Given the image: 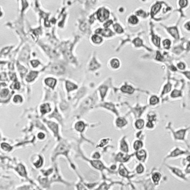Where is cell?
<instances>
[{"mask_svg": "<svg viewBox=\"0 0 190 190\" xmlns=\"http://www.w3.org/2000/svg\"><path fill=\"white\" fill-rule=\"evenodd\" d=\"M66 87H67V89L68 91H72V90L76 89L77 88V86L76 85H74V83L71 82H66Z\"/></svg>", "mask_w": 190, "mask_h": 190, "instance_id": "obj_15", "label": "cell"}, {"mask_svg": "<svg viewBox=\"0 0 190 190\" xmlns=\"http://www.w3.org/2000/svg\"><path fill=\"white\" fill-rule=\"evenodd\" d=\"M45 84L47 86H48L50 88H52V89H54V87L55 86V85H56V80L54 78L46 79L45 80Z\"/></svg>", "mask_w": 190, "mask_h": 190, "instance_id": "obj_3", "label": "cell"}, {"mask_svg": "<svg viewBox=\"0 0 190 190\" xmlns=\"http://www.w3.org/2000/svg\"><path fill=\"white\" fill-rule=\"evenodd\" d=\"M137 15L140 16H143V17H145L146 16V13L144 11H138L137 12Z\"/></svg>", "mask_w": 190, "mask_h": 190, "instance_id": "obj_39", "label": "cell"}, {"mask_svg": "<svg viewBox=\"0 0 190 190\" xmlns=\"http://www.w3.org/2000/svg\"><path fill=\"white\" fill-rule=\"evenodd\" d=\"M160 175L159 173H155L152 176V179H153L154 182L156 183H158V181L160 180Z\"/></svg>", "mask_w": 190, "mask_h": 190, "instance_id": "obj_27", "label": "cell"}, {"mask_svg": "<svg viewBox=\"0 0 190 190\" xmlns=\"http://www.w3.org/2000/svg\"><path fill=\"white\" fill-rule=\"evenodd\" d=\"M116 123H117V126H119V127H123V126H124V125L127 123V122H126V120H125L124 118H118V119L117 120Z\"/></svg>", "mask_w": 190, "mask_h": 190, "instance_id": "obj_16", "label": "cell"}, {"mask_svg": "<svg viewBox=\"0 0 190 190\" xmlns=\"http://www.w3.org/2000/svg\"><path fill=\"white\" fill-rule=\"evenodd\" d=\"M181 153H183V152L182 151H180V149H176L172 153V156H176V155H180V154H181Z\"/></svg>", "mask_w": 190, "mask_h": 190, "instance_id": "obj_36", "label": "cell"}, {"mask_svg": "<svg viewBox=\"0 0 190 190\" xmlns=\"http://www.w3.org/2000/svg\"><path fill=\"white\" fill-rule=\"evenodd\" d=\"M143 1H145V0H143Z\"/></svg>", "mask_w": 190, "mask_h": 190, "instance_id": "obj_56", "label": "cell"}, {"mask_svg": "<svg viewBox=\"0 0 190 190\" xmlns=\"http://www.w3.org/2000/svg\"><path fill=\"white\" fill-rule=\"evenodd\" d=\"M181 93L180 91H178V90H174L172 93V97H178V96H180Z\"/></svg>", "mask_w": 190, "mask_h": 190, "instance_id": "obj_31", "label": "cell"}, {"mask_svg": "<svg viewBox=\"0 0 190 190\" xmlns=\"http://www.w3.org/2000/svg\"><path fill=\"white\" fill-rule=\"evenodd\" d=\"M97 66H99L97 63V62L94 59L92 62H91V67L92 69H95V68H97L98 67Z\"/></svg>", "mask_w": 190, "mask_h": 190, "instance_id": "obj_37", "label": "cell"}, {"mask_svg": "<svg viewBox=\"0 0 190 190\" xmlns=\"http://www.w3.org/2000/svg\"><path fill=\"white\" fill-rule=\"evenodd\" d=\"M110 64L113 68H118L120 67V62L117 59H112L110 62Z\"/></svg>", "mask_w": 190, "mask_h": 190, "instance_id": "obj_10", "label": "cell"}, {"mask_svg": "<svg viewBox=\"0 0 190 190\" xmlns=\"http://www.w3.org/2000/svg\"><path fill=\"white\" fill-rule=\"evenodd\" d=\"M168 31H169V33L172 34L175 38L178 39L179 37L178 31V30H177L176 28H169L168 29Z\"/></svg>", "mask_w": 190, "mask_h": 190, "instance_id": "obj_5", "label": "cell"}, {"mask_svg": "<svg viewBox=\"0 0 190 190\" xmlns=\"http://www.w3.org/2000/svg\"><path fill=\"white\" fill-rule=\"evenodd\" d=\"M185 134V131L184 130H180L178 132L175 133V137L178 139H183Z\"/></svg>", "mask_w": 190, "mask_h": 190, "instance_id": "obj_21", "label": "cell"}, {"mask_svg": "<svg viewBox=\"0 0 190 190\" xmlns=\"http://www.w3.org/2000/svg\"><path fill=\"white\" fill-rule=\"evenodd\" d=\"M185 75L186 76V77H188L189 79H190V71H187V72H185L184 73Z\"/></svg>", "mask_w": 190, "mask_h": 190, "instance_id": "obj_52", "label": "cell"}, {"mask_svg": "<svg viewBox=\"0 0 190 190\" xmlns=\"http://www.w3.org/2000/svg\"><path fill=\"white\" fill-rule=\"evenodd\" d=\"M0 16H2V12H1V11H0Z\"/></svg>", "mask_w": 190, "mask_h": 190, "instance_id": "obj_54", "label": "cell"}, {"mask_svg": "<svg viewBox=\"0 0 190 190\" xmlns=\"http://www.w3.org/2000/svg\"><path fill=\"white\" fill-rule=\"evenodd\" d=\"M105 106V108H108L109 109H111L112 111H114V112H117L115 111V109H114V105H112V104H110V103H106V104H105L104 105Z\"/></svg>", "mask_w": 190, "mask_h": 190, "instance_id": "obj_35", "label": "cell"}, {"mask_svg": "<svg viewBox=\"0 0 190 190\" xmlns=\"http://www.w3.org/2000/svg\"><path fill=\"white\" fill-rule=\"evenodd\" d=\"M129 23L132 24V25H135V24L138 23V19L135 16H132L129 19Z\"/></svg>", "mask_w": 190, "mask_h": 190, "instance_id": "obj_20", "label": "cell"}, {"mask_svg": "<svg viewBox=\"0 0 190 190\" xmlns=\"http://www.w3.org/2000/svg\"><path fill=\"white\" fill-rule=\"evenodd\" d=\"M187 0H180L179 1V5L180 7L183 8V7H186L187 5Z\"/></svg>", "mask_w": 190, "mask_h": 190, "instance_id": "obj_34", "label": "cell"}, {"mask_svg": "<svg viewBox=\"0 0 190 190\" xmlns=\"http://www.w3.org/2000/svg\"><path fill=\"white\" fill-rule=\"evenodd\" d=\"M152 41H153V43L156 45V46H160V37H158L157 36H153Z\"/></svg>", "mask_w": 190, "mask_h": 190, "instance_id": "obj_23", "label": "cell"}, {"mask_svg": "<svg viewBox=\"0 0 190 190\" xmlns=\"http://www.w3.org/2000/svg\"><path fill=\"white\" fill-rule=\"evenodd\" d=\"M121 90L125 93H128V94H132L134 91V89L132 87H131L130 86H124L121 88Z\"/></svg>", "mask_w": 190, "mask_h": 190, "instance_id": "obj_9", "label": "cell"}, {"mask_svg": "<svg viewBox=\"0 0 190 190\" xmlns=\"http://www.w3.org/2000/svg\"><path fill=\"white\" fill-rule=\"evenodd\" d=\"M146 126H147L148 128H149V129H152V128H153V127H154V125H153V123H152V121H150V120H149V122L147 123V125H146Z\"/></svg>", "mask_w": 190, "mask_h": 190, "instance_id": "obj_44", "label": "cell"}, {"mask_svg": "<svg viewBox=\"0 0 190 190\" xmlns=\"http://www.w3.org/2000/svg\"><path fill=\"white\" fill-rule=\"evenodd\" d=\"M92 165L95 168H98V169H102L104 168L102 163H101L100 160H94V161H92Z\"/></svg>", "mask_w": 190, "mask_h": 190, "instance_id": "obj_11", "label": "cell"}, {"mask_svg": "<svg viewBox=\"0 0 190 190\" xmlns=\"http://www.w3.org/2000/svg\"><path fill=\"white\" fill-rule=\"evenodd\" d=\"M186 172H190V164L188 166H187V168H186Z\"/></svg>", "mask_w": 190, "mask_h": 190, "instance_id": "obj_53", "label": "cell"}, {"mask_svg": "<svg viewBox=\"0 0 190 190\" xmlns=\"http://www.w3.org/2000/svg\"><path fill=\"white\" fill-rule=\"evenodd\" d=\"M50 111H51L50 105L48 104H47V103L42 105L41 107H40V112H42V114H45L47 112H49Z\"/></svg>", "mask_w": 190, "mask_h": 190, "instance_id": "obj_4", "label": "cell"}, {"mask_svg": "<svg viewBox=\"0 0 190 190\" xmlns=\"http://www.w3.org/2000/svg\"><path fill=\"white\" fill-rule=\"evenodd\" d=\"M185 28H186L187 30H190V22L187 23L185 25Z\"/></svg>", "mask_w": 190, "mask_h": 190, "instance_id": "obj_50", "label": "cell"}, {"mask_svg": "<svg viewBox=\"0 0 190 190\" xmlns=\"http://www.w3.org/2000/svg\"><path fill=\"white\" fill-rule=\"evenodd\" d=\"M171 89V85L170 84H167L166 86H165V88H164V91H163V93H167Z\"/></svg>", "mask_w": 190, "mask_h": 190, "instance_id": "obj_41", "label": "cell"}, {"mask_svg": "<svg viewBox=\"0 0 190 190\" xmlns=\"http://www.w3.org/2000/svg\"><path fill=\"white\" fill-rule=\"evenodd\" d=\"M91 40L93 41L94 43L99 44V43H100L102 41V39L101 38L100 36H98V35H94L91 37Z\"/></svg>", "mask_w": 190, "mask_h": 190, "instance_id": "obj_12", "label": "cell"}, {"mask_svg": "<svg viewBox=\"0 0 190 190\" xmlns=\"http://www.w3.org/2000/svg\"><path fill=\"white\" fill-rule=\"evenodd\" d=\"M106 91H107V87H105V86H101L100 88V92L102 98H103V97H105V93H106Z\"/></svg>", "mask_w": 190, "mask_h": 190, "instance_id": "obj_24", "label": "cell"}, {"mask_svg": "<svg viewBox=\"0 0 190 190\" xmlns=\"http://www.w3.org/2000/svg\"><path fill=\"white\" fill-rule=\"evenodd\" d=\"M136 170H137V172L138 173H142V172H143V167L142 165H139V166L137 167Z\"/></svg>", "mask_w": 190, "mask_h": 190, "instance_id": "obj_40", "label": "cell"}, {"mask_svg": "<svg viewBox=\"0 0 190 190\" xmlns=\"http://www.w3.org/2000/svg\"><path fill=\"white\" fill-rule=\"evenodd\" d=\"M114 28L115 31H116L117 33H118V34H121V33H123V28H122V27H121L119 24H115V25H114Z\"/></svg>", "mask_w": 190, "mask_h": 190, "instance_id": "obj_19", "label": "cell"}, {"mask_svg": "<svg viewBox=\"0 0 190 190\" xmlns=\"http://www.w3.org/2000/svg\"><path fill=\"white\" fill-rule=\"evenodd\" d=\"M2 147L3 149H5L6 151H10L11 149V146L9 145V144H8V143H4L2 144Z\"/></svg>", "mask_w": 190, "mask_h": 190, "instance_id": "obj_30", "label": "cell"}, {"mask_svg": "<svg viewBox=\"0 0 190 190\" xmlns=\"http://www.w3.org/2000/svg\"><path fill=\"white\" fill-rule=\"evenodd\" d=\"M150 104L151 105H155L157 104L158 102H159V99L156 96H152L151 98H150Z\"/></svg>", "mask_w": 190, "mask_h": 190, "instance_id": "obj_26", "label": "cell"}, {"mask_svg": "<svg viewBox=\"0 0 190 190\" xmlns=\"http://www.w3.org/2000/svg\"><path fill=\"white\" fill-rule=\"evenodd\" d=\"M146 157V154H145V152L144 150H141V151H139L137 153V157L138 158V160H144Z\"/></svg>", "mask_w": 190, "mask_h": 190, "instance_id": "obj_7", "label": "cell"}, {"mask_svg": "<svg viewBox=\"0 0 190 190\" xmlns=\"http://www.w3.org/2000/svg\"><path fill=\"white\" fill-rule=\"evenodd\" d=\"M31 64H32V66H33L34 67H36V66L39 64V61H37V60H33V61L31 62Z\"/></svg>", "mask_w": 190, "mask_h": 190, "instance_id": "obj_45", "label": "cell"}, {"mask_svg": "<svg viewBox=\"0 0 190 190\" xmlns=\"http://www.w3.org/2000/svg\"><path fill=\"white\" fill-rule=\"evenodd\" d=\"M9 91L8 89H3L1 91V96L2 97H6L8 94Z\"/></svg>", "mask_w": 190, "mask_h": 190, "instance_id": "obj_38", "label": "cell"}, {"mask_svg": "<svg viewBox=\"0 0 190 190\" xmlns=\"http://www.w3.org/2000/svg\"><path fill=\"white\" fill-rule=\"evenodd\" d=\"M19 87H20L19 83V82H16V83H15V85H14V88H15L16 89H19Z\"/></svg>", "mask_w": 190, "mask_h": 190, "instance_id": "obj_49", "label": "cell"}, {"mask_svg": "<svg viewBox=\"0 0 190 190\" xmlns=\"http://www.w3.org/2000/svg\"><path fill=\"white\" fill-rule=\"evenodd\" d=\"M48 126L50 127V129H51L53 130L54 132H55V134H57V132H58V129H57V125H56L55 123H49Z\"/></svg>", "mask_w": 190, "mask_h": 190, "instance_id": "obj_22", "label": "cell"}, {"mask_svg": "<svg viewBox=\"0 0 190 190\" xmlns=\"http://www.w3.org/2000/svg\"><path fill=\"white\" fill-rule=\"evenodd\" d=\"M112 23V20H109V21H108L107 23H105V25H104V27L105 28H107V27H109L111 24Z\"/></svg>", "mask_w": 190, "mask_h": 190, "instance_id": "obj_48", "label": "cell"}, {"mask_svg": "<svg viewBox=\"0 0 190 190\" xmlns=\"http://www.w3.org/2000/svg\"><path fill=\"white\" fill-rule=\"evenodd\" d=\"M37 74H38V73H37V72L31 71V73H30V74L27 76L26 80H27L28 82H31V81H33L34 79L36 77Z\"/></svg>", "mask_w": 190, "mask_h": 190, "instance_id": "obj_6", "label": "cell"}, {"mask_svg": "<svg viewBox=\"0 0 190 190\" xmlns=\"http://www.w3.org/2000/svg\"><path fill=\"white\" fill-rule=\"evenodd\" d=\"M22 100H23V98H22V97L19 96V95H16V96L13 97V101H14V102H22Z\"/></svg>", "mask_w": 190, "mask_h": 190, "instance_id": "obj_32", "label": "cell"}, {"mask_svg": "<svg viewBox=\"0 0 190 190\" xmlns=\"http://www.w3.org/2000/svg\"><path fill=\"white\" fill-rule=\"evenodd\" d=\"M163 47L165 48H169L170 45H171V42H170L169 39H165L163 42Z\"/></svg>", "mask_w": 190, "mask_h": 190, "instance_id": "obj_29", "label": "cell"}, {"mask_svg": "<svg viewBox=\"0 0 190 190\" xmlns=\"http://www.w3.org/2000/svg\"><path fill=\"white\" fill-rule=\"evenodd\" d=\"M161 8V5L160 3H157L155 5H154V7L152 9V16H154V15L157 12H158V11Z\"/></svg>", "mask_w": 190, "mask_h": 190, "instance_id": "obj_13", "label": "cell"}, {"mask_svg": "<svg viewBox=\"0 0 190 190\" xmlns=\"http://www.w3.org/2000/svg\"><path fill=\"white\" fill-rule=\"evenodd\" d=\"M97 19L102 22L105 19H107L109 16V12L107 9L105 8H100L97 13Z\"/></svg>", "mask_w": 190, "mask_h": 190, "instance_id": "obj_1", "label": "cell"}, {"mask_svg": "<svg viewBox=\"0 0 190 190\" xmlns=\"http://www.w3.org/2000/svg\"><path fill=\"white\" fill-rule=\"evenodd\" d=\"M96 33L98 34H102V35H103V36H112V32L110 31V30H109V29H107V30H102V29H97V31H96Z\"/></svg>", "mask_w": 190, "mask_h": 190, "instance_id": "obj_2", "label": "cell"}, {"mask_svg": "<svg viewBox=\"0 0 190 190\" xmlns=\"http://www.w3.org/2000/svg\"><path fill=\"white\" fill-rule=\"evenodd\" d=\"M93 157H94V158H97V159H98V158L100 157V154L97 153H97H94V155H93Z\"/></svg>", "mask_w": 190, "mask_h": 190, "instance_id": "obj_51", "label": "cell"}, {"mask_svg": "<svg viewBox=\"0 0 190 190\" xmlns=\"http://www.w3.org/2000/svg\"><path fill=\"white\" fill-rule=\"evenodd\" d=\"M163 59V57L161 56V54H160V52H157V56H156V59L157 60H161Z\"/></svg>", "mask_w": 190, "mask_h": 190, "instance_id": "obj_46", "label": "cell"}, {"mask_svg": "<svg viewBox=\"0 0 190 190\" xmlns=\"http://www.w3.org/2000/svg\"><path fill=\"white\" fill-rule=\"evenodd\" d=\"M143 146V143L140 141H135L134 143V149L136 150L140 149V148H142Z\"/></svg>", "mask_w": 190, "mask_h": 190, "instance_id": "obj_25", "label": "cell"}, {"mask_svg": "<svg viewBox=\"0 0 190 190\" xmlns=\"http://www.w3.org/2000/svg\"><path fill=\"white\" fill-rule=\"evenodd\" d=\"M120 175H122L123 176H125V175H127V171H126L124 168H122L120 169Z\"/></svg>", "mask_w": 190, "mask_h": 190, "instance_id": "obj_42", "label": "cell"}, {"mask_svg": "<svg viewBox=\"0 0 190 190\" xmlns=\"http://www.w3.org/2000/svg\"><path fill=\"white\" fill-rule=\"evenodd\" d=\"M189 48H190V43H189Z\"/></svg>", "mask_w": 190, "mask_h": 190, "instance_id": "obj_55", "label": "cell"}, {"mask_svg": "<svg viewBox=\"0 0 190 190\" xmlns=\"http://www.w3.org/2000/svg\"><path fill=\"white\" fill-rule=\"evenodd\" d=\"M173 172H174L176 175H178L179 177L183 178V173L181 172V171H180V170H179V169H178V168H173Z\"/></svg>", "mask_w": 190, "mask_h": 190, "instance_id": "obj_33", "label": "cell"}, {"mask_svg": "<svg viewBox=\"0 0 190 190\" xmlns=\"http://www.w3.org/2000/svg\"><path fill=\"white\" fill-rule=\"evenodd\" d=\"M44 137H45V134H43V133L40 132V133L38 134V138H39V139H43Z\"/></svg>", "mask_w": 190, "mask_h": 190, "instance_id": "obj_47", "label": "cell"}, {"mask_svg": "<svg viewBox=\"0 0 190 190\" xmlns=\"http://www.w3.org/2000/svg\"><path fill=\"white\" fill-rule=\"evenodd\" d=\"M75 129H76V130L78 131V132H82V131L84 130V129H85V124H84L83 122L79 121L78 123H76V125H75Z\"/></svg>", "mask_w": 190, "mask_h": 190, "instance_id": "obj_8", "label": "cell"}, {"mask_svg": "<svg viewBox=\"0 0 190 190\" xmlns=\"http://www.w3.org/2000/svg\"><path fill=\"white\" fill-rule=\"evenodd\" d=\"M135 125H136V128L138 129H141L143 125H144V121L143 120H138L136 121L135 123Z\"/></svg>", "mask_w": 190, "mask_h": 190, "instance_id": "obj_17", "label": "cell"}, {"mask_svg": "<svg viewBox=\"0 0 190 190\" xmlns=\"http://www.w3.org/2000/svg\"><path fill=\"white\" fill-rule=\"evenodd\" d=\"M120 149H121V150H122L123 152H128V150H129L128 145L126 144V143H125L124 140H122V141H121Z\"/></svg>", "mask_w": 190, "mask_h": 190, "instance_id": "obj_18", "label": "cell"}, {"mask_svg": "<svg viewBox=\"0 0 190 190\" xmlns=\"http://www.w3.org/2000/svg\"><path fill=\"white\" fill-rule=\"evenodd\" d=\"M134 45H136L137 47H140V46H141V45H143V42H142V40H141L140 39H139V38H137V39H134Z\"/></svg>", "mask_w": 190, "mask_h": 190, "instance_id": "obj_28", "label": "cell"}, {"mask_svg": "<svg viewBox=\"0 0 190 190\" xmlns=\"http://www.w3.org/2000/svg\"><path fill=\"white\" fill-rule=\"evenodd\" d=\"M16 170H17V172L22 175V176H25L26 175V172H25V167L23 166V165H19L18 166V167L16 168Z\"/></svg>", "mask_w": 190, "mask_h": 190, "instance_id": "obj_14", "label": "cell"}, {"mask_svg": "<svg viewBox=\"0 0 190 190\" xmlns=\"http://www.w3.org/2000/svg\"><path fill=\"white\" fill-rule=\"evenodd\" d=\"M178 67L179 69L183 70V69H184V68H185V64H184V63H183V62H180V63L178 64Z\"/></svg>", "mask_w": 190, "mask_h": 190, "instance_id": "obj_43", "label": "cell"}]
</instances>
